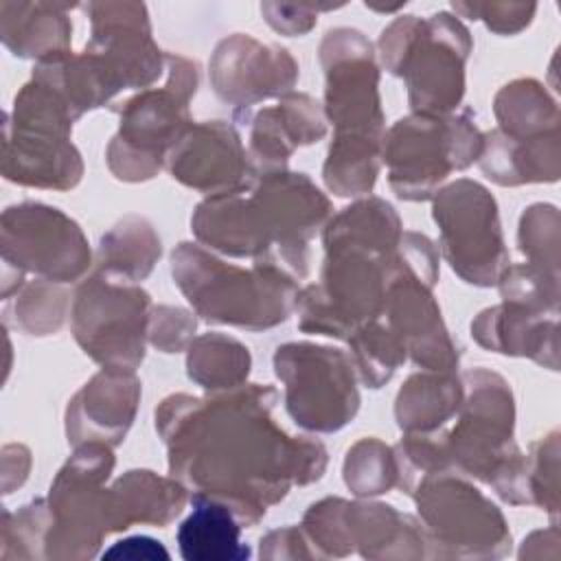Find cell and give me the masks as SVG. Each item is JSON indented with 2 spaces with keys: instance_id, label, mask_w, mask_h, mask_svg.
<instances>
[{
  "instance_id": "cell-1",
  "label": "cell",
  "mask_w": 561,
  "mask_h": 561,
  "mask_svg": "<svg viewBox=\"0 0 561 561\" xmlns=\"http://www.w3.org/2000/svg\"><path fill=\"white\" fill-rule=\"evenodd\" d=\"M274 403L272 386L243 383L206 397L171 394L156 410L171 476L226 504L241 526H254L291 484L316 482L327 467L322 443L274 423Z\"/></svg>"
},
{
  "instance_id": "cell-2",
  "label": "cell",
  "mask_w": 561,
  "mask_h": 561,
  "mask_svg": "<svg viewBox=\"0 0 561 561\" xmlns=\"http://www.w3.org/2000/svg\"><path fill=\"white\" fill-rule=\"evenodd\" d=\"M320 61L327 77L324 112L335 127L324 184L340 197L370 193L386 134L373 48L359 31L335 28L320 46Z\"/></svg>"
},
{
  "instance_id": "cell-3",
  "label": "cell",
  "mask_w": 561,
  "mask_h": 561,
  "mask_svg": "<svg viewBox=\"0 0 561 561\" xmlns=\"http://www.w3.org/2000/svg\"><path fill=\"white\" fill-rule=\"evenodd\" d=\"M171 274L206 322L252 331L285 322L300 294L296 278L272 259H259L243 270L197 243H180L173 250Z\"/></svg>"
},
{
  "instance_id": "cell-4",
  "label": "cell",
  "mask_w": 561,
  "mask_h": 561,
  "mask_svg": "<svg viewBox=\"0 0 561 561\" xmlns=\"http://www.w3.org/2000/svg\"><path fill=\"white\" fill-rule=\"evenodd\" d=\"M458 421L443 432L445 451L456 473L489 482L508 504L526 495V458L513 443V394L508 383L486 370L473 368L462 377Z\"/></svg>"
},
{
  "instance_id": "cell-5",
  "label": "cell",
  "mask_w": 561,
  "mask_h": 561,
  "mask_svg": "<svg viewBox=\"0 0 561 561\" xmlns=\"http://www.w3.org/2000/svg\"><path fill=\"white\" fill-rule=\"evenodd\" d=\"M379 48L383 66L405 79L414 114L447 116L458 107L471 39L456 18H399L381 33Z\"/></svg>"
},
{
  "instance_id": "cell-6",
  "label": "cell",
  "mask_w": 561,
  "mask_h": 561,
  "mask_svg": "<svg viewBox=\"0 0 561 561\" xmlns=\"http://www.w3.org/2000/svg\"><path fill=\"white\" fill-rule=\"evenodd\" d=\"M75 121L64 99L31 77L4 118L2 175L22 186L57 191L77 186L83 162L70 142Z\"/></svg>"
},
{
  "instance_id": "cell-7",
  "label": "cell",
  "mask_w": 561,
  "mask_h": 561,
  "mask_svg": "<svg viewBox=\"0 0 561 561\" xmlns=\"http://www.w3.org/2000/svg\"><path fill=\"white\" fill-rule=\"evenodd\" d=\"M164 68L162 88H145L118 110L121 127L107 145V164L118 180H151L193 125L188 103L197 92V66L164 55Z\"/></svg>"
},
{
  "instance_id": "cell-8",
  "label": "cell",
  "mask_w": 561,
  "mask_h": 561,
  "mask_svg": "<svg viewBox=\"0 0 561 561\" xmlns=\"http://www.w3.org/2000/svg\"><path fill=\"white\" fill-rule=\"evenodd\" d=\"M482 151V134L467 114H412L397 121L381 142L390 188L410 202L438 193L451 171L467 169Z\"/></svg>"
},
{
  "instance_id": "cell-9",
  "label": "cell",
  "mask_w": 561,
  "mask_h": 561,
  "mask_svg": "<svg viewBox=\"0 0 561 561\" xmlns=\"http://www.w3.org/2000/svg\"><path fill=\"white\" fill-rule=\"evenodd\" d=\"M114 469L110 445L85 443L59 469L46 497L48 535L44 559L83 561L99 554L110 535V489Z\"/></svg>"
},
{
  "instance_id": "cell-10",
  "label": "cell",
  "mask_w": 561,
  "mask_h": 561,
  "mask_svg": "<svg viewBox=\"0 0 561 561\" xmlns=\"http://www.w3.org/2000/svg\"><path fill=\"white\" fill-rule=\"evenodd\" d=\"M427 539V557L497 559L511 550L502 511L456 471L427 476L412 493Z\"/></svg>"
},
{
  "instance_id": "cell-11",
  "label": "cell",
  "mask_w": 561,
  "mask_h": 561,
  "mask_svg": "<svg viewBox=\"0 0 561 561\" xmlns=\"http://www.w3.org/2000/svg\"><path fill=\"white\" fill-rule=\"evenodd\" d=\"M324 250L320 283L298 294V327L307 333L348 340L362 324L381 316L394 252L379 256L346 245Z\"/></svg>"
},
{
  "instance_id": "cell-12",
  "label": "cell",
  "mask_w": 561,
  "mask_h": 561,
  "mask_svg": "<svg viewBox=\"0 0 561 561\" xmlns=\"http://www.w3.org/2000/svg\"><path fill=\"white\" fill-rule=\"evenodd\" d=\"M274 370L285 386V408L302 430L337 432L359 410L357 370L340 348L289 342L276 348Z\"/></svg>"
},
{
  "instance_id": "cell-13",
  "label": "cell",
  "mask_w": 561,
  "mask_h": 561,
  "mask_svg": "<svg viewBox=\"0 0 561 561\" xmlns=\"http://www.w3.org/2000/svg\"><path fill=\"white\" fill-rule=\"evenodd\" d=\"M149 313L145 289L96 272L77 287L72 333L83 353L103 368L136 370L145 359Z\"/></svg>"
},
{
  "instance_id": "cell-14",
  "label": "cell",
  "mask_w": 561,
  "mask_h": 561,
  "mask_svg": "<svg viewBox=\"0 0 561 561\" xmlns=\"http://www.w3.org/2000/svg\"><path fill=\"white\" fill-rule=\"evenodd\" d=\"M434 221L451 270L465 283L495 285L508 265V252L493 195L473 180H456L434 195Z\"/></svg>"
},
{
  "instance_id": "cell-15",
  "label": "cell",
  "mask_w": 561,
  "mask_h": 561,
  "mask_svg": "<svg viewBox=\"0 0 561 561\" xmlns=\"http://www.w3.org/2000/svg\"><path fill=\"white\" fill-rule=\"evenodd\" d=\"M0 248L4 270H15L20 280L33 272L44 280L70 283L88 272L92 259L79 224L42 202L4 208Z\"/></svg>"
},
{
  "instance_id": "cell-16",
  "label": "cell",
  "mask_w": 561,
  "mask_h": 561,
  "mask_svg": "<svg viewBox=\"0 0 561 561\" xmlns=\"http://www.w3.org/2000/svg\"><path fill=\"white\" fill-rule=\"evenodd\" d=\"M250 199L276 261L296 280L307 276L309 241L329 219L331 204L305 173L274 171L250 180Z\"/></svg>"
},
{
  "instance_id": "cell-17",
  "label": "cell",
  "mask_w": 561,
  "mask_h": 561,
  "mask_svg": "<svg viewBox=\"0 0 561 561\" xmlns=\"http://www.w3.org/2000/svg\"><path fill=\"white\" fill-rule=\"evenodd\" d=\"M381 316H386V324L399 335L408 355L419 366L443 373L458 368V348L443 324L432 285L410 272L397 250Z\"/></svg>"
},
{
  "instance_id": "cell-18",
  "label": "cell",
  "mask_w": 561,
  "mask_h": 561,
  "mask_svg": "<svg viewBox=\"0 0 561 561\" xmlns=\"http://www.w3.org/2000/svg\"><path fill=\"white\" fill-rule=\"evenodd\" d=\"M92 39L85 50L96 59L114 92L151 85L164 57L151 42L145 7L92 4Z\"/></svg>"
},
{
  "instance_id": "cell-19",
  "label": "cell",
  "mask_w": 561,
  "mask_h": 561,
  "mask_svg": "<svg viewBox=\"0 0 561 561\" xmlns=\"http://www.w3.org/2000/svg\"><path fill=\"white\" fill-rule=\"evenodd\" d=\"M296 79L298 66L285 48L261 44L241 33L224 39L210 59V81L217 96L245 110L291 92Z\"/></svg>"
},
{
  "instance_id": "cell-20",
  "label": "cell",
  "mask_w": 561,
  "mask_h": 561,
  "mask_svg": "<svg viewBox=\"0 0 561 561\" xmlns=\"http://www.w3.org/2000/svg\"><path fill=\"white\" fill-rule=\"evenodd\" d=\"M167 167L178 182L206 197L239 191L252 180L248 151L226 121L191 125L167 156Z\"/></svg>"
},
{
  "instance_id": "cell-21",
  "label": "cell",
  "mask_w": 561,
  "mask_h": 561,
  "mask_svg": "<svg viewBox=\"0 0 561 561\" xmlns=\"http://www.w3.org/2000/svg\"><path fill=\"white\" fill-rule=\"evenodd\" d=\"M140 381L134 370L103 368L68 403L66 434L72 447L103 443L116 447L134 423Z\"/></svg>"
},
{
  "instance_id": "cell-22",
  "label": "cell",
  "mask_w": 561,
  "mask_h": 561,
  "mask_svg": "<svg viewBox=\"0 0 561 561\" xmlns=\"http://www.w3.org/2000/svg\"><path fill=\"white\" fill-rule=\"evenodd\" d=\"M324 134L327 125L320 103L309 94H283L278 105L263 107L252 118L248 147L252 178L285 171L296 147L318 142Z\"/></svg>"
},
{
  "instance_id": "cell-23",
  "label": "cell",
  "mask_w": 561,
  "mask_h": 561,
  "mask_svg": "<svg viewBox=\"0 0 561 561\" xmlns=\"http://www.w3.org/2000/svg\"><path fill=\"white\" fill-rule=\"evenodd\" d=\"M346 546L364 559H423L427 539L419 519L381 502L342 500Z\"/></svg>"
},
{
  "instance_id": "cell-24",
  "label": "cell",
  "mask_w": 561,
  "mask_h": 561,
  "mask_svg": "<svg viewBox=\"0 0 561 561\" xmlns=\"http://www.w3.org/2000/svg\"><path fill=\"white\" fill-rule=\"evenodd\" d=\"M471 335L489 351L504 355H528L539 364L557 368V320L515 302L484 309L471 322Z\"/></svg>"
},
{
  "instance_id": "cell-25",
  "label": "cell",
  "mask_w": 561,
  "mask_h": 561,
  "mask_svg": "<svg viewBox=\"0 0 561 561\" xmlns=\"http://www.w3.org/2000/svg\"><path fill=\"white\" fill-rule=\"evenodd\" d=\"M186 486L147 469H134L110 486V533H121L134 524L167 526L184 508Z\"/></svg>"
},
{
  "instance_id": "cell-26",
  "label": "cell",
  "mask_w": 561,
  "mask_h": 561,
  "mask_svg": "<svg viewBox=\"0 0 561 561\" xmlns=\"http://www.w3.org/2000/svg\"><path fill=\"white\" fill-rule=\"evenodd\" d=\"M480 169L502 186L554 182L559 178V131L533 140H513L500 129L482 134Z\"/></svg>"
},
{
  "instance_id": "cell-27",
  "label": "cell",
  "mask_w": 561,
  "mask_h": 561,
  "mask_svg": "<svg viewBox=\"0 0 561 561\" xmlns=\"http://www.w3.org/2000/svg\"><path fill=\"white\" fill-rule=\"evenodd\" d=\"M193 511L178 528V548L186 561H243L250 548L241 543L234 513L210 497L193 495Z\"/></svg>"
},
{
  "instance_id": "cell-28",
  "label": "cell",
  "mask_w": 561,
  "mask_h": 561,
  "mask_svg": "<svg viewBox=\"0 0 561 561\" xmlns=\"http://www.w3.org/2000/svg\"><path fill=\"white\" fill-rule=\"evenodd\" d=\"M462 394V381L456 377V373H416L397 394V423L405 434L438 432L451 416L458 414Z\"/></svg>"
},
{
  "instance_id": "cell-29",
  "label": "cell",
  "mask_w": 561,
  "mask_h": 561,
  "mask_svg": "<svg viewBox=\"0 0 561 561\" xmlns=\"http://www.w3.org/2000/svg\"><path fill=\"white\" fill-rule=\"evenodd\" d=\"M50 4H0V31L4 46L15 57H37L39 61L68 53L72 24Z\"/></svg>"
},
{
  "instance_id": "cell-30",
  "label": "cell",
  "mask_w": 561,
  "mask_h": 561,
  "mask_svg": "<svg viewBox=\"0 0 561 561\" xmlns=\"http://www.w3.org/2000/svg\"><path fill=\"white\" fill-rule=\"evenodd\" d=\"M403 228L394 208L379 199L368 197L342 208L324 226V248L346 245L370 254L388 256L397 250Z\"/></svg>"
},
{
  "instance_id": "cell-31",
  "label": "cell",
  "mask_w": 561,
  "mask_h": 561,
  "mask_svg": "<svg viewBox=\"0 0 561 561\" xmlns=\"http://www.w3.org/2000/svg\"><path fill=\"white\" fill-rule=\"evenodd\" d=\"M162 245L153 226L138 215H127L99 245V270L103 276L136 285L142 280L160 259Z\"/></svg>"
},
{
  "instance_id": "cell-32",
  "label": "cell",
  "mask_w": 561,
  "mask_h": 561,
  "mask_svg": "<svg viewBox=\"0 0 561 561\" xmlns=\"http://www.w3.org/2000/svg\"><path fill=\"white\" fill-rule=\"evenodd\" d=\"M500 131L513 140H533L559 131V110L541 83L517 79L495 96Z\"/></svg>"
},
{
  "instance_id": "cell-33",
  "label": "cell",
  "mask_w": 561,
  "mask_h": 561,
  "mask_svg": "<svg viewBox=\"0 0 561 561\" xmlns=\"http://www.w3.org/2000/svg\"><path fill=\"white\" fill-rule=\"evenodd\" d=\"M252 357L248 346L224 333H206L188 344V377L206 390H230L243 386Z\"/></svg>"
},
{
  "instance_id": "cell-34",
  "label": "cell",
  "mask_w": 561,
  "mask_h": 561,
  "mask_svg": "<svg viewBox=\"0 0 561 561\" xmlns=\"http://www.w3.org/2000/svg\"><path fill=\"white\" fill-rule=\"evenodd\" d=\"M348 346L353 366L368 388L383 386L408 357L399 335L379 320H370L353 331Z\"/></svg>"
},
{
  "instance_id": "cell-35",
  "label": "cell",
  "mask_w": 561,
  "mask_h": 561,
  "mask_svg": "<svg viewBox=\"0 0 561 561\" xmlns=\"http://www.w3.org/2000/svg\"><path fill=\"white\" fill-rule=\"evenodd\" d=\"M344 482L359 495H381L397 484L394 449L377 438H362L344 458Z\"/></svg>"
},
{
  "instance_id": "cell-36",
  "label": "cell",
  "mask_w": 561,
  "mask_h": 561,
  "mask_svg": "<svg viewBox=\"0 0 561 561\" xmlns=\"http://www.w3.org/2000/svg\"><path fill=\"white\" fill-rule=\"evenodd\" d=\"M68 309V294L61 283L37 278L28 283L13 305L15 327L26 335H50L59 331Z\"/></svg>"
},
{
  "instance_id": "cell-37",
  "label": "cell",
  "mask_w": 561,
  "mask_h": 561,
  "mask_svg": "<svg viewBox=\"0 0 561 561\" xmlns=\"http://www.w3.org/2000/svg\"><path fill=\"white\" fill-rule=\"evenodd\" d=\"M48 535V504L46 497L33 500L15 513H2L0 528V559H44V543Z\"/></svg>"
},
{
  "instance_id": "cell-38",
  "label": "cell",
  "mask_w": 561,
  "mask_h": 561,
  "mask_svg": "<svg viewBox=\"0 0 561 561\" xmlns=\"http://www.w3.org/2000/svg\"><path fill=\"white\" fill-rule=\"evenodd\" d=\"M519 250L530 265L557 276L559 267V213L550 204L526 208L519 221Z\"/></svg>"
},
{
  "instance_id": "cell-39",
  "label": "cell",
  "mask_w": 561,
  "mask_h": 561,
  "mask_svg": "<svg viewBox=\"0 0 561 561\" xmlns=\"http://www.w3.org/2000/svg\"><path fill=\"white\" fill-rule=\"evenodd\" d=\"M526 465L530 504L543 506L550 515H557V432H552L548 440H539L533 445V458H526Z\"/></svg>"
},
{
  "instance_id": "cell-40",
  "label": "cell",
  "mask_w": 561,
  "mask_h": 561,
  "mask_svg": "<svg viewBox=\"0 0 561 561\" xmlns=\"http://www.w3.org/2000/svg\"><path fill=\"white\" fill-rule=\"evenodd\" d=\"M195 327L197 322L186 309L158 305L149 313L147 337L162 353H178L193 342Z\"/></svg>"
},
{
  "instance_id": "cell-41",
  "label": "cell",
  "mask_w": 561,
  "mask_h": 561,
  "mask_svg": "<svg viewBox=\"0 0 561 561\" xmlns=\"http://www.w3.org/2000/svg\"><path fill=\"white\" fill-rule=\"evenodd\" d=\"M261 559H318L311 541L298 526H285L267 533L259 548Z\"/></svg>"
},
{
  "instance_id": "cell-42",
  "label": "cell",
  "mask_w": 561,
  "mask_h": 561,
  "mask_svg": "<svg viewBox=\"0 0 561 561\" xmlns=\"http://www.w3.org/2000/svg\"><path fill=\"white\" fill-rule=\"evenodd\" d=\"M103 559H131V561H138V559H169V550L158 541V539H151L147 535H134V537H127V539H121L116 543H112L107 550L101 552Z\"/></svg>"
}]
</instances>
